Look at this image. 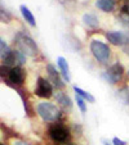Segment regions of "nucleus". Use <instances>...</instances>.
Returning a JSON list of instances; mask_svg holds the SVG:
<instances>
[{
  "label": "nucleus",
  "instance_id": "1",
  "mask_svg": "<svg viewBox=\"0 0 129 145\" xmlns=\"http://www.w3.org/2000/svg\"><path fill=\"white\" fill-rule=\"evenodd\" d=\"M14 41H16L17 46H18V50L22 52L25 55H28V57H35L38 54V46H36V42L30 37V36L25 35L22 32H18L14 37Z\"/></svg>",
  "mask_w": 129,
  "mask_h": 145
},
{
  "label": "nucleus",
  "instance_id": "2",
  "mask_svg": "<svg viewBox=\"0 0 129 145\" xmlns=\"http://www.w3.org/2000/svg\"><path fill=\"white\" fill-rule=\"evenodd\" d=\"M36 109H38V114L45 122H54V121H57L61 117L60 109L54 104H52V103H47V101L39 103Z\"/></svg>",
  "mask_w": 129,
  "mask_h": 145
},
{
  "label": "nucleus",
  "instance_id": "3",
  "mask_svg": "<svg viewBox=\"0 0 129 145\" xmlns=\"http://www.w3.org/2000/svg\"><path fill=\"white\" fill-rule=\"evenodd\" d=\"M91 52L93 54V57L101 63H107L108 59H110V48L98 40H93L91 42Z\"/></svg>",
  "mask_w": 129,
  "mask_h": 145
},
{
  "label": "nucleus",
  "instance_id": "4",
  "mask_svg": "<svg viewBox=\"0 0 129 145\" xmlns=\"http://www.w3.org/2000/svg\"><path fill=\"white\" fill-rule=\"evenodd\" d=\"M48 132H49V137L56 142H66L70 137L69 130L61 123H56L50 126Z\"/></svg>",
  "mask_w": 129,
  "mask_h": 145
},
{
  "label": "nucleus",
  "instance_id": "5",
  "mask_svg": "<svg viewBox=\"0 0 129 145\" xmlns=\"http://www.w3.org/2000/svg\"><path fill=\"white\" fill-rule=\"evenodd\" d=\"M106 39L108 40V42H111L112 45H116V46H125V45L129 44V37L124 32H120V31L107 32Z\"/></svg>",
  "mask_w": 129,
  "mask_h": 145
},
{
  "label": "nucleus",
  "instance_id": "6",
  "mask_svg": "<svg viewBox=\"0 0 129 145\" xmlns=\"http://www.w3.org/2000/svg\"><path fill=\"white\" fill-rule=\"evenodd\" d=\"M35 94L38 96H40V98H45V99L50 98L53 94V88L49 84V81H47V80L43 78V77H39L38 88H36V90H35Z\"/></svg>",
  "mask_w": 129,
  "mask_h": 145
},
{
  "label": "nucleus",
  "instance_id": "7",
  "mask_svg": "<svg viewBox=\"0 0 129 145\" xmlns=\"http://www.w3.org/2000/svg\"><path fill=\"white\" fill-rule=\"evenodd\" d=\"M123 73H124V68L121 64L119 63H115L114 66H111V68L108 69V72L103 74V77L110 82V84H116L121 80L123 77Z\"/></svg>",
  "mask_w": 129,
  "mask_h": 145
},
{
  "label": "nucleus",
  "instance_id": "8",
  "mask_svg": "<svg viewBox=\"0 0 129 145\" xmlns=\"http://www.w3.org/2000/svg\"><path fill=\"white\" fill-rule=\"evenodd\" d=\"M9 81L12 84H16V85H21L25 81V71H23L21 67H13L12 69H9Z\"/></svg>",
  "mask_w": 129,
  "mask_h": 145
},
{
  "label": "nucleus",
  "instance_id": "9",
  "mask_svg": "<svg viewBox=\"0 0 129 145\" xmlns=\"http://www.w3.org/2000/svg\"><path fill=\"white\" fill-rule=\"evenodd\" d=\"M47 72H48L49 80L52 81L53 85H54L57 89H62L63 88V82H62V80H61L60 74H58L57 69H56L52 64H48V66H47Z\"/></svg>",
  "mask_w": 129,
  "mask_h": 145
},
{
  "label": "nucleus",
  "instance_id": "10",
  "mask_svg": "<svg viewBox=\"0 0 129 145\" xmlns=\"http://www.w3.org/2000/svg\"><path fill=\"white\" fill-rule=\"evenodd\" d=\"M57 63H58V67H60V69H61V73H62L63 78L69 82L70 80H71V77H70V68H69V64H67V60L63 57H58Z\"/></svg>",
  "mask_w": 129,
  "mask_h": 145
},
{
  "label": "nucleus",
  "instance_id": "11",
  "mask_svg": "<svg viewBox=\"0 0 129 145\" xmlns=\"http://www.w3.org/2000/svg\"><path fill=\"white\" fill-rule=\"evenodd\" d=\"M96 7L105 13H110L115 9V1L114 0H97Z\"/></svg>",
  "mask_w": 129,
  "mask_h": 145
},
{
  "label": "nucleus",
  "instance_id": "12",
  "mask_svg": "<svg viewBox=\"0 0 129 145\" xmlns=\"http://www.w3.org/2000/svg\"><path fill=\"white\" fill-rule=\"evenodd\" d=\"M57 101H58V104H60L63 109H66V110L69 109L70 110L72 108V101H71V99L66 95V94L58 93L57 94Z\"/></svg>",
  "mask_w": 129,
  "mask_h": 145
},
{
  "label": "nucleus",
  "instance_id": "13",
  "mask_svg": "<svg viewBox=\"0 0 129 145\" xmlns=\"http://www.w3.org/2000/svg\"><path fill=\"white\" fill-rule=\"evenodd\" d=\"M83 22H84L85 26H88V27H91V28H97L99 26L98 18H97L94 14H89V13L83 16Z\"/></svg>",
  "mask_w": 129,
  "mask_h": 145
},
{
  "label": "nucleus",
  "instance_id": "14",
  "mask_svg": "<svg viewBox=\"0 0 129 145\" xmlns=\"http://www.w3.org/2000/svg\"><path fill=\"white\" fill-rule=\"evenodd\" d=\"M21 13H22L23 18L26 19V22H27L30 26L34 27V26L36 25L35 23V17H34V14L31 13V10L26 5H21Z\"/></svg>",
  "mask_w": 129,
  "mask_h": 145
},
{
  "label": "nucleus",
  "instance_id": "15",
  "mask_svg": "<svg viewBox=\"0 0 129 145\" xmlns=\"http://www.w3.org/2000/svg\"><path fill=\"white\" fill-rule=\"evenodd\" d=\"M74 91H75V94H76V95L81 96L83 99H85V100L91 101V103H94V100H96V99H94V96L92 95V94L87 93V91H84L83 89L77 88V86H74Z\"/></svg>",
  "mask_w": 129,
  "mask_h": 145
},
{
  "label": "nucleus",
  "instance_id": "16",
  "mask_svg": "<svg viewBox=\"0 0 129 145\" xmlns=\"http://www.w3.org/2000/svg\"><path fill=\"white\" fill-rule=\"evenodd\" d=\"M3 63L5 64V66H13V64L17 63L16 54H14V52H11L5 58H4V59H3Z\"/></svg>",
  "mask_w": 129,
  "mask_h": 145
},
{
  "label": "nucleus",
  "instance_id": "17",
  "mask_svg": "<svg viewBox=\"0 0 129 145\" xmlns=\"http://www.w3.org/2000/svg\"><path fill=\"white\" fill-rule=\"evenodd\" d=\"M9 53H11V50L8 49V46H7V44H5V41L1 39V40H0V57H1V59H4V58H5Z\"/></svg>",
  "mask_w": 129,
  "mask_h": 145
},
{
  "label": "nucleus",
  "instance_id": "18",
  "mask_svg": "<svg viewBox=\"0 0 129 145\" xmlns=\"http://www.w3.org/2000/svg\"><path fill=\"white\" fill-rule=\"evenodd\" d=\"M76 103H77V105H79L80 110H81L83 113L87 112V105H85V101H84V99H83L81 96L76 95Z\"/></svg>",
  "mask_w": 129,
  "mask_h": 145
},
{
  "label": "nucleus",
  "instance_id": "19",
  "mask_svg": "<svg viewBox=\"0 0 129 145\" xmlns=\"http://www.w3.org/2000/svg\"><path fill=\"white\" fill-rule=\"evenodd\" d=\"M60 1H61V4L66 5L67 8H74L75 3H76V0H60Z\"/></svg>",
  "mask_w": 129,
  "mask_h": 145
},
{
  "label": "nucleus",
  "instance_id": "20",
  "mask_svg": "<svg viewBox=\"0 0 129 145\" xmlns=\"http://www.w3.org/2000/svg\"><path fill=\"white\" fill-rule=\"evenodd\" d=\"M112 144H114V145H126V142L123 141V140H120L119 137H114Z\"/></svg>",
  "mask_w": 129,
  "mask_h": 145
},
{
  "label": "nucleus",
  "instance_id": "21",
  "mask_svg": "<svg viewBox=\"0 0 129 145\" xmlns=\"http://www.w3.org/2000/svg\"><path fill=\"white\" fill-rule=\"evenodd\" d=\"M13 145H28V144L27 142H25V141H14Z\"/></svg>",
  "mask_w": 129,
  "mask_h": 145
},
{
  "label": "nucleus",
  "instance_id": "22",
  "mask_svg": "<svg viewBox=\"0 0 129 145\" xmlns=\"http://www.w3.org/2000/svg\"><path fill=\"white\" fill-rule=\"evenodd\" d=\"M124 52H125L126 54L129 55V44H128V45H125V46H124Z\"/></svg>",
  "mask_w": 129,
  "mask_h": 145
},
{
  "label": "nucleus",
  "instance_id": "23",
  "mask_svg": "<svg viewBox=\"0 0 129 145\" xmlns=\"http://www.w3.org/2000/svg\"><path fill=\"white\" fill-rule=\"evenodd\" d=\"M102 144H103V145H111L110 142L107 141V140H102Z\"/></svg>",
  "mask_w": 129,
  "mask_h": 145
},
{
  "label": "nucleus",
  "instance_id": "24",
  "mask_svg": "<svg viewBox=\"0 0 129 145\" xmlns=\"http://www.w3.org/2000/svg\"><path fill=\"white\" fill-rule=\"evenodd\" d=\"M126 98H128V99H126V101H128V103H129V93L126 94Z\"/></svg>",
  "mask_w": 129,
  "mask_h": 145
},
{
  "label": "nucleus",
  "instance_id": "25",
  "mask_svg": "<svg viewBox=\"0 0 129 145\" xmlns=\"http://www.w3.org/2000/svg\"><path fill=\"white\" fill-rule=\"evenodd\" d=\"M126 5H128V8H129V0H128V4H126Z\"/></svg>",
  "mask_w": 129,
  "mask_h": 145
},
{
  "label": "nucleus",
  "instance_id": "26",
  "mask_svg": "<svg viewBox=\"0 0 129 145\" xmlns=\"http://www.w3.org/2000/svg\"><path fill=\"white\" fill-rule=\"evenodd\" d=\"M67 145H74V144H67Z\"/></svg>",
  "mask_w": 129,
  "mask_h": 145
},
{
  "label": "nucleus",
  "instance_id": "27",
  "mask_svg": "<svg viewBox=\"0 0 129 145\" xmlns=\"http://www.w3.org/2000/svg\"><path fill=\"white\" fill-rule=\"evenodd\" d=\"M0 145H4V144H0Z\"/></svg>",
  "mask_w": 129,
  "mask_h": 145
},
{
  "label": "nucleus",
  "instance_id": "28",
  "mask_svg": "<svg viewBox=\"0 0 129 145\" xmlns=\"http://www.w3.org/2000/svg\"><path fill=\"white\" fill-rule=\"evenodd\" d=\"M128 74H129V73H128Z\"/></svg>",
  "mask_w": 129,
  "mask_h": 145
}]
</instances>
